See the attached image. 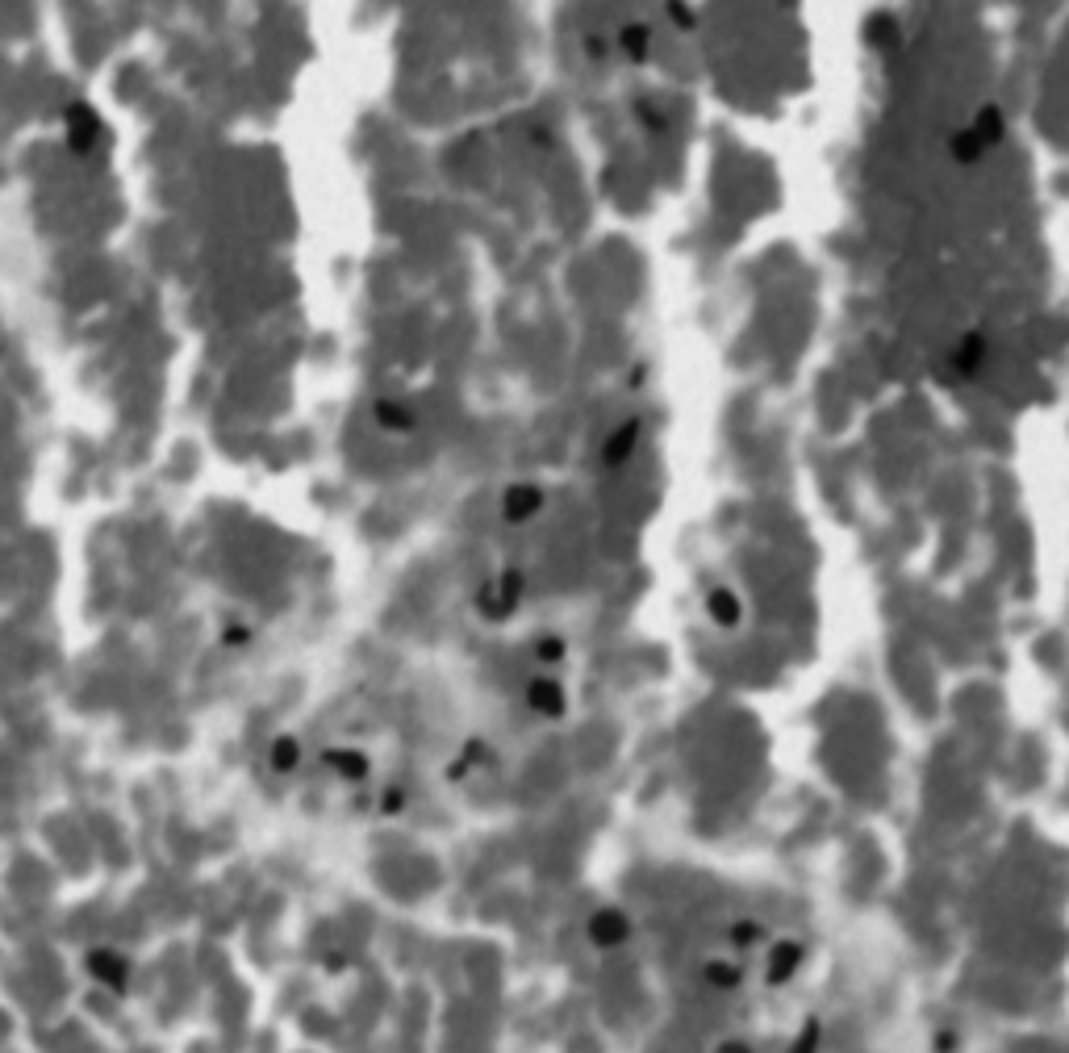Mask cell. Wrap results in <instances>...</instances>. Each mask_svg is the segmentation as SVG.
Instances as JSON below:
<instances>
[{
    "label": "cell",
    "instance_id": "7",
    "mask_svg": "<svg viewBox=\"0 0 1069 1053\" xmlns=\"http://www.w3.org/2000/svg\"><path fill=\"white\" fill-rule=\"evenodd\" d=\"M372 418H376V427H385V431H410L414 427V410L401 406V402H389V397H380L372 406Z\"/></svg>",
    "mask_w": 1069,
    "mask_h": 1053
},
{
    "label": "cell",
    "instance_id": "9",
    "mask_svg": "<svg viewBox=\"0 0 1069 1053\" xmlns=\"http://www.w3.org/2000/svg\"><path fill=\"white\" fill-rule=\"evenodd\" d=\"M97 134H101V122L92 117L88 105H76V109H71V147H76V151H88Z\"/></svg>",
    "mask_w": 1069,
    "mask_h": 1053
},
{
    "label": "cell",
    "instance_id": "8",
    "mask_svg": "<svg viewBox=\"0 0 1069 1053\" xmlns=\"http://www.w3.org/2000/svg\"><path fill=\"white\" fill-rule=\"evenodd\" d=\"M326 765L335 769L339 778H347V782H360V778L368 774V757H360L355 748H330V753H326Z\"/></svg>",
    "mask_w": 1069,
    "mask_h": 1053
},
{
    "label": "cell",
    "instance_id": "18",
    "mask_svg": "<svg viewBox=\"0 0 1069 1053\" xmlns=\"http://www.w3.org/2000/svg\"><path fill=\"white\" fill-rule=\"evenodd\" d=\"M606 51H610V42H606L602 34H589V38H585V55H589V59H606Z\"/></svg>",
    "mask_w": 1069,
    "mask_h": 1053
},
{
    "label": "cell",
    "instance_id": "19",
    "mask_svg": "<svg viewBox=\"0 0 1069 1053\" xmlns=\"http://www.w3.org/2000/svg\"><path fill=\"white\" fill-rule=\"evenodd\" d=\"M669 13H673V21H677L681 30H694L698 26V17L690 13V5H669Z\"/></svg>",
    "mask_w": 1069,
    "mask_h": 1053
},
{
    "label": "cell",
    "instance_id": "13",
    "mask_svg": "<svg viewBox=\"0 0 1069 1053\" xmlns=\"http://www.w3.org/2000/svg\"><path fill=\"white\" fill-rule=\"evenodd\" d=\"M948 151H953V159H957V163H978V159H982V151H986V143H982V138L965 126V130H957V134H953V143H948Z\"/></svg>",
    "mask_w": 1069,
    "mask_h": 1053
},
{
    "label": "cell",
    "instance_id": "5",
    "mask_svg": "<svg viewBox=\"0 0 1069 1053\" xmlns=\"http://www.w3.org/2000/svg\"><path fill=\"white\" fill-rule=\"evenodd\" d=\"M706 615L715 619L719 627H735V623L744 619V602L735 598L731 590H723V585H719V590H710V594H706Z\"/></svg>",
    "mask_w": 1069,
    "mask_h": 1053
},
{
    "label": "cell",
    "instance_id": "15",
    "mask_svg": "<svg viewBox=\"0 0 1069 1053\" xmlns=\"http://www.w3.org/2000/svg\"><path fill=\"white\" fill-rule=\"evenodd\" d=\"M297 757H301V744H297L293 736H280V740L272 744V765H276V769H293Z\"/></svg>",
    "mask_w": 1069,
    "mask_h": 1053
},
{
    "label": "cell",
    "instance_id": "1",
    "mask_svg": "<svg viewBox=\"0 0 1069 1053\" xmlns=\"http://www.w3.org/2000/svg\"><path fill=\"white\" fill-rule=\"evenodd\" d=\"M518 594H522V573H518V569H506L502 577L485 581L481 590H477V611H481L485 619H506V615L514 611Z\"/></svg>",
    "mask_w": 1069,
    "mask_h": 1053
},
{
    "label": "cell",
    "instance_id": "16",
    "mask_svg": "<svg viewBox=\"0 0 1069 1053\" xmlns=\"http://www.w3.org/2000/svg\"><path fill=\"white\" fill-rule=\"evenodd\" d=\"M635 117H639V122H644V126H648L652 134L669 130V117H664V113H660V109H656L652 101H639V105H635Z\"/></svg>",
    "mask_w": 1069,
    "mask_h": 1053
},
{
    "label": "cell",
    "instance_id": "11",
    "mask_svg": "<svg viewBox=\"0 0 1069 1053\" xmlns=\"http://www.w3.org/2000/svg\"><path fill=\"white\" fill-rule=\"evenodd\" d=\"M973 134L982 138L986 147H994V143H1003V134H1007V122H1003V109L999 105H986L982 113H978V122L969 126Z\"/></svg>",
    "mask_w": 1069,
    "mask_h": 1053
},
{
    "label": "cell",
    "instance_id": "6",
    "mask_svg": "<svg viewBox=\"0 0 1069 1053\" xmlns=\"http://www.w3.org/2000/svg\"><path fill=\"white\" fill-rule=\"evenodd\" d=\"M639 435H644V427L635 423V418H627V423L614 431L610 439H606V448H602V460L606 464H623L631 452H635V443H639Z\"/></svg>",
    "mask_w": 1069,
    "mask_h": 1053
},
{
    "label": "cell",
    "instance_id": "3",
    "mask_svg": "<svg viewBox=\"0 0 1069 1053\" xmlns=\"http://www.w3.org/2000/svg\"><path fill=\"white\" fill-rule=\"evenodd\" d=\"M527 702H531V711H539L543 719H560L564 715V686L552 682V677H535V682H527Z\"/></svg>",
    "mask_w": 1069,
    "mask_h": 1053
},
{
    "label": "cell",
    "instance_id": "21",
    "mask_svg": "<svg viewBox=\"0 0 1069 1053\" xmlns=\"http://www.w3.org/2000/svg\"><path fill=\"white\" fill-rule=\"evenodd\" d=\"M531 143H539V147H552V134H548V130H531Z\"/></svg>",
    "mask_w": 1069,
    "mask_h": 1053
},
{
    "label": "cell",
    "instance_id": "20",
    "mask_svg": "<svg viewBox=\"0 0 1069 1053\" xmlns=\"http://www.w3.org/2000/svg\"><path fill=\"white\" fill-rule=\"evenodd\" d=\"M222 640H226L230 648H243V644L251 640V631H247V627H230V631H226V636H222Z\"/></svg>",
    "mask_w": 1069,
    "mask_h": 1053
},
{
    "label": "cell",
    "instance_id": "4",
    "mask_svg": "<svg viewBox=\"0 0 1069 1053\" xmlns=\"http://www.w3.org/2000/svg\"><path fill=\"white\" fill-rule=\"evenodd\" d=\"M982 360H986V335H978V331H969L961 343H957V351H953V368L957 377H973V372L982 368Z\"/></svg>",
    "mask_w": 1069,
    "mask_h": 1053
},
{
    "label": "cell",
    "instance_id": "12",
    "mask_svg": "<svg viewBox=\"0 0 1069 1053\" xmlns=\"http://www.w3.org/2000/svg\"><path fill=\"white\" fill-rule=\"evenodd\" d=\"M619 46H623V55H627V59L644 63L648 51H652V30H648V26H623V30H619Z\"/></svg>",
    "mask_w": 1069,
    "mask_h": 1053
},
{
    "label": "cell",
    "instance_id": "14",
    "mask_svg": "<svg viewBox=\"0 0 1069 1053\" xmlns=\"http://www.w3.org/2000/svg\"><path fill=\"white\" fill-rule=\"evenodd\" d=\"M865 38L877 46V51H890V46L898 42V26H894V17H886V13H877V17H869V26H865Z\"/></svg>",
    "mask_w": 1069,
    "mask_h": 1053
},
{
    "label": "cell",
    "instance_id": "10",
    "mask_svg": "<svg viewBox=\"0 0 1069 1053\" xmlns=\"http://www.w3.org/2000/svg\"><path fill=\"white\" fill-rule=\"evenodd\" d=\"M589 932H593V941L598 945H619L627 936V920L619 916V911H598L593 924H589Z\"/></svg>",
    "mask_w": 1069,
    "mask_h": 1053
},
{
    "label": "cell",
    "instance_id": "2",
    "mask_svg": "<svg viewBox=\"0 0 1069 1053\" xmlns=\"http://www.w3.org/2000/svg\"><path fill=\"white\" fill-rule=\"evenodd\" d=\"M539 506H543V489H535V485H527V481L510 485L506 494H502V514H506L510 523H527V519H535Z\"/></svg>",
    "mask_w": 1069,
    "mask_h": 1053
},
{
    "label": "cell",
    "instance_id": "17",
    "mask_svg": "<svg viewBox=\"0 0 1069 1053\" xmlns=\"http://www.w3.org/2000/svg\"><path fill=\"white\" fill-rule=\"evenodd\" d=\"M535 657H539V661H548V665H556V661L564 657V640H560V636H543V640L535 644Z\"/></svg>",
    "mask_w": 1069,
    "mask_h": 1053
}]
</instances>
